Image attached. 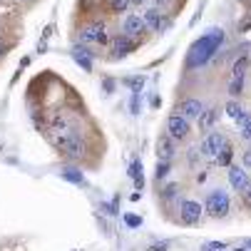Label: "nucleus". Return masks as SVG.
Listing matches in <instances>:
<instances>
[{
    "label": "nucleus",
    "instance_id": "nucleus-18",
    "mask_svg": "<svg viewBox=\"0 0 251 251\" xmlns=\"http://www.w3.org/2000/svg\"><path fill=\"white\" fill-rule=\"evenodd\" d=\"M62 179H67V182H73V184H82L85 182V176L80 169H65L62 172Z\"/></svg>",
    "mask_w": 251,
    "mask_h": 251
},
{
    "label": "nucleus",
    "instance_id": "nucleus-10",
    "mask_svg": "<svg viewBox=\"0 0 251 251\" xmlns=\"http://www.w3.org/2000/svg\"><path fill=\"white\" fill-rule=\"evenodd\" d=\"M142 18H145L147 27L154 30V32H164V30L169 27V20H167V15L162 13V8H147L145 13H142Z\"/></svg>",
    "mask_w": 251,
    "mask_h": 251
},
{
    "label": "nucleus",
    "instance_id": "nucleus-13",
    "mask_svg": "<svg viewBox=\"0 0 251 251\" xmlns=\"http://www.w3.org/2000/svg\"><path fill=\"white\" fill-rule=\"evenodd\" d=\"M229 184H231L236 192H244V189L251 184V179H249V174H246V167H236V164L229 167Z\"/></svg>",
    "mask_w": 251,
    "mask_h": 251
},
{
    "label": "nucleus",
    "instance_id": "nucleus-2",
    "mask_svg": "<svg viewBox=\"0 0 251 251\" xmlns=\"http://www.w3.org/2000/svg\"><path fill=\"white\" fill-rule=\"evenodd\" d=\"M50 137H52V145H55L62 154L75 157V159H80V157L85 154V142L80 139L77 132H73L70 127H65V129H52Z\"/></svg>",
    "mask_w": 251,
    "mask_h": 251
},
{
    "label": "nucleus",
    "instance_id": "nucleus-19",
    "mask_svg": "<svg viewBox=\"0 0 251 251\" xmlns=\"http://www.w3.org/2000/svg\"><path fill=\"white\" fill-rule=\"evenodd\" d=\"M224 112H226V115H229V117H231L234 122H236V120H239V117L244 115V110H241V104H239V102H234V100H231V102H226V107H224Z\"/></svg>",
    "mask_w": 251,
    "mask_h": 251
},
{
    "label": "nucleus",
    "instance_id": "nucleus-20",
    "mask_svg": "<svg viewBox=\"0 0 251 251\" xmlns=\"http://www.w3.org/2000/svg\"><path fill=\"white\" fill-rule=\"evenodd\" d=\"M132 5V0H110V10L112 13H127Z\"/></svg>",
    "mask_w": 251,
    "mask_h": 251
},
{
    "label": "nucleus",
    "instance_id": "nucleus-28",
    "mask_svg": "<svg viewBox=\"0 0 251 251\" xmlns=\"http://www.w3.org/2000/svg\"><path fill=\"white\" fill-rule=\"evenodd\" d=\"M154 3H157V8H169L174 0H154Z\"/></svg>",
    "mask_w": 251,
    "mask_h": 251
},
{
    "label": "nucleus",
    "instance_id": "nucleus-24",
    "mask_svg": "<svg viewBox=\"0 0 251 251\" xmlns=\"http://www.w3.org/2000/svg\"><path fill=\"white\" fill-rule=\"evenodd\" d=\"M125 85H129V87H134V92H139V87L145 85V77H129V80H125Z\"/></svg>",
    "mask_w": 251,
    "mask_h": 251
},
{
    "label": "nucleus",
    "instance_id": "nucleus-11",
    "mask_svg": "<svg viewBox=\"0 0 251 251\" xmlns=\"http://www.w3.org/2000/svg\"><path fill=\"white\" fill-rule=\"evenodd\" d=\"M174 154H176V139L167 132L157 139V157H159V162H172Z\"/></svg>",
    "mask_w": 251,
    "mask_h": 251
},
{
    "label": "nucleus",
    "instance_id": "nucleus-29",
    "mask_svg": "<svg viewBox=\"0 0 251 251\" xmlns=\"http://www.w3.org/2000/svg\"><path fill=\"white\" fill-rule=\"evenodd\" d=\"M201 251H219V249H214L211 244H206V246H201Z\"/></svg>",
    "mask_w": 251,
    "mask_h": 251
},
{
    "label": "nucleus",
    "instance_id": "nucleus-16",
    "mask_svg": "<svg viewBox=\"0 0 251 251\" xmlns=\"http://www.w3.org/2000/svg\"><path fill=\"white\" fill-rule=\"evenodd\" d=\"M73 55H75V60L87 70V73H90V70H92V60H90V57H92V52H90L87 48H75V50H73Z\"/></svg>",
    "mask_w": 251,
    "mask_h": 251
},
{
    "label": "nucleus",
    "instance_id": "nucleus-32",
    "mask_svg": "<svg viewBox=\"0 0 251 251\" xmlns=\"http://www.w3.org/2000/svg\"><path fill=\"white\" fill-rule=\"evenodd\" d=\"M0 55H3V45H0Z\"/></svg>",
    "mask_w": 251,
    "mask_h": 251
},
{
    "label": "nucleus",
    "instance_id": "nucleus-7",
    "mask_svg": "<svg viewBox=\"0 0 251 251\" xmlns=\"http://www.w3.org/2000/svg\"><path fill=\"white\" fill-rule=\"evenodd\" d=\"M150 27H147V23H145V18L142 15H137V13H129L125 20H122V32L125 35H129V38H139V35H145Z\"/></svg>",
    "mask_w": 251,
    "mask_h": 251
},
{
    "label": "nucleus",
    "instance_id": "nucleus-9",
    "mask_svg": "<svg viewBox=\"0 0 251 251\" xmlns=\"http://www.w3.org/2000/svg\"><path fill=\"white\" fill-rule=\"evenodd\" d=\"M204 102L201 100H197V97H187V100H182L176 104V112L179 115H184L187 120H199L201 115H204Z\"/></svg>",
    "mask_w": 251,
    "mask_h": 251
},
{
    "label": "nucleus",
    "instance_id": "nucleus-4",
    "mask_svg": "<svg viewBox=\"0 0 251 251\" xmlns=\"http://www.w3.org/2000/svg\"><path fill=\"white\" fill-rule=\"evenodd\" d=\"M226 134L224 132H219V129H209L206 134H204V139L199 142V152H201V157H209V159H214L219 152H222V147L226 145Z\"/></svg>",
    "mask_w": 251,
    "mask_h": 251
},
{
    "label": "nucleus",
    "instance_id": "nucleus-6",
    "mask_svg": "<svg viewBox=\"0 0 251 251\" xmlns=\"http://www.w3.org/2000/svg\"><path fill=\"white\" fill-rule=\"evenodd\" d=\"M167 132L174 137V139H179V142H182V139H187L189 134H192V125H189V120L184 117V115H172L169 120H167Z\"/></svg>",
    "mask_w": 251,
    "mask_h": 251
},
{
    "label": "nucleus",
    "instance_id": "nucleus-15",
    "mask_svg": "<svg viewBox=\"0 0 251 251\" xmlns=\"http://www.w3.org/2000/svg\"><path fill=\"white\" fill-rule=\"evenodd\" d=\"M217 117H219V110H204V115L199 117V129L209 132L214 127V122H217Z\"/></svg>",
    "mask_w": 251,
    "mask_h": 251
},
{
    "label": "nucleus",
    "instance_id": "nucleus-30",
    "mask_svg": "<svg viewBox=\"0 0 251 251\" xmlns=\"http://www.w3.org/2000/svg\"><path fill=\"white\" fill-rule=\"evenodd\" d=\"M145 3H147V0H132V5H137V8H139V5H145Z\"/></svg>",
    "mask_w": 251,
    "mask_h": 251
},
{
    "label": "nucleus",
    "instance_id": "nucleus-21",
    "mask_svg": "<svg viewBox=\"0 0 251 251\" xmlns=\"http://www.w3.org/2000/svg\"><path fill=\"white\" fill-rule=\"evenodd\" d=\"M241 90H244V80H231V85H229V95L231 97H236V95H241Z\"/></svg>",
    "mask_w": 251,
    "mask_h": 251
},
{
    "label": "nucleus",
    "instance_id": "nucleus-27",
    "mask_svg": "<svg viewBox=\"0 0 251 251\" xmlns=\"http://www.w3.org/2000/svg\"><path fill=\"white\" fill-rule=\"evenodd\" d=\"M244 167H246V169H251V150H246V152H244Z\"/></svg>",
    "mask_w": 251,
    "mask_h": 251
},
{
    "label": "nucleus",
    "instance_id": "nucleus-3",
    "mask_svg": "<svg viewBox=\"0 0 251 251\" xmlns=\"http://www.w3.org/2000/svg\"><path fill=\"white\" fill-rule=\"evenodd\" d=\"M229 206H231V201H229V194L224 189H211L209 197H206L204 211L209 214L211 219H222V217L229 214Z\"/></svg>",
    "mask_w": 251,
    "mask_h": 251
},
{
    "label": "nucleus",
    "instance_id": "nucleus-22",
    "mask_svg": "<svg viewBox=\"0 0 251 251\" xmlns=\"http://www.w3.org/2000/svg\"><path fill=\"white\" fill-rule=\"evenodd\" d=\"M239 132H241V139H246V142H251V120H246L241 127H239Z\"/></svg>",
    "mask_w": 251,
    "mask_h": 251
},
{
    "label": "nucleus",
    "instance_id": "nucleus-8",
    "mask_svg": "<svg viewBox=\"0 0 251 251\" xmlns=\"http://www.w3.org/2000/svg\"><path fill=\"white\" fill-rule=\"evenodd\" d=\"M80 40L87 43V45H104V43H107V30H104L102 23H92V25L82 27Z\"/></svg>",
    "mask_w": 251,
    "mask_h": 251
},
{
    "label": "nucleus",
    "instance_id": "nucleus-25",
    "mask_svg": "<svg viewBox=\"0 0 251 251\" xmlns=\"http://www.w3.org/2000/svg\"><path fill=\"white\" fill-rule=\"evenodd\" d=\"M241 197H244V206H249V209H251V184L241 192Z\"/></svg>",
    "mask_w": 251,
    "mask_h": 251
},
{
    "label": "nucleus",
    "instance_id": "nucleus-5",
    "mask_svg": "<svg viewBox=\"0 0 251 251\" xmlns=\"http://www.w3.org/2000/svg\"><path fill=\"white\" fill-rule=\"evenodd\" d=\"M201 214H204V206L194 199H182L179 201V219H182V224H199L201 219Z\"/></svg>",
    "mask_w": 251,
    "mask_h": 251
},
{
    "label": "nucleus",
    "instance_id": "nucleus-23",
    "mask_svg": "<svg viewBox=\"0 0 251 251\" xmlns=\"http://www.w3.org/2000/svg\"><path fill=\"white\" fill-rule=\"evenodd\" d=\"M167 172H169V162H157V182L167 176Z\"/></svg>",
    "mask_w": 251,
    "mask_h": 251
},
{
    "label": "nucleus",
    "instance_id": "nucleus-26",
    "mask_svg": "<svg viewBox=\"0 0 251 251\" xmlns=\"http://www.w3.org/2000/svg\"><path fill=\"white\" fill-rule=\"evenodd\" d=\"M125 222H127V226H139L142 224V219L139 217H132V214H129V217H125Z\"/></svg>",
    "mask_w": 251,
    "mask_h": 251
},
{
    "label": "nucleus",
    "instance_id": "nucleus-1",
    "mask_svg": "<svg viewBox=\"0 0 251 251\" xmlns=\"http://www.w3.org/2000/svg\"><path fill=\"white\" fill-rule=\"evenodd\" d=\"M224 43V30H209L206 35H201V38L192 45L189 50V60L187 65L189 67H197V65H204L214 52L219 50V45Z\"/></svg>",
    "mask_w": 251,
    "mask_h": 251
},
{
    "label": "nucleus",
    "instance_id": "nucleus-12",
    "mask_svg": "<svg viewBox=\"0 0 251 251\" xmlns=\"http://www.w3.org/2000/svg\"><path fill=\"white\" fill-rule=\"evenodd\" d=\"M137 48V40L134 38H129V35H115V40H112V55L115 57H125V55H129L132 50Z\"/></svg>",
    "mask_w": 251,
    "mask_h": 251
},
{
    "label": "nucleus",
    "instance_id": "nucleus-17",
    "mask_svg": "<svg viewBox=\"0 0 251 251\" xmlns=\"http://www.w3.org/2000/svg\"><path fill=\"white\" fill-rule=\"evenodd\" d=\"M129 176L134 179V187H137V189L145 187V176H142V162H134V164L129 167Z\"/></svg>",
    "mask_w": 251,
    "mask_h": 251
},
{
    "label": "nucleus",
    "instance_id": "nucleus-31",
    "mask_svg": "<svg viewBox=\"0 0 251 251\" xmlns=\"http://www.w3.org/2000/svg\"><path fill=\"white\" fill-rule=\"evenodd\" d=\"M246 246H249V249H251V239H249V241H246Z\"/></svg>",
    "mask_w": 251,
    "mask_h": 251
},
{
    "label": "nucleus",
    "instance_id": "nucleus-14",
    "mask_svg": "<svg viewBox=\"0 0 251 251\" xmlns=\"http://www.w3.org/2000/svg\"><path fill=\"white\" fill-rule=\"evenodd\" d=\"M231 159H234V147H231V142H226V145L222 147V152L214 157V164H219V167H231Z\"/></svg>",
    "mask_w": 251,
    "mask_h": 251
}]
</instances>
